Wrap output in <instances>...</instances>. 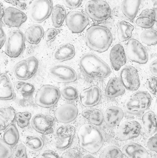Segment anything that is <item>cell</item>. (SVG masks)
<instances>
[{"label": "cell", "mask_w": 157, "mask_h": 158, "mask_svg": "<svg viewBox=\"0 0 157 158\" xmlns=\"http://www.w3.org/2000/svg\"><path fill=\"white\" fill-rule=\"evenodd\" d=\"M112 39L111 33L104 26H92L87 30L85 34L87 46L100 53L107 51L112 42Z\"/></svg>", "instance_id": "obj_1"}, {"label": "cell", "mask_w": 157, "mask_h": 158, "mask_svg": "<svg viewBox=\"0 0 157 158\" xmlns=\"http://www.w3.org/2000/svg\"><path fill=\"white\" fill-rule=\"evenodd\" d=\"M79 145L87 152H98L103 145L104 139L100 130L90 124L81 126L78 132Z\"/></svg>", "instance_id": "obj_2"}, {"label": "cell", "mask_w": 157, "mask_h": 158, "mask_svg": "<svg viewBox=\"0 0 157 158\" xmlns=\"http://www.w3.org/2000/svg\"><path fill=\"white\" fill-rule=\"evenodd\" d=\"M83 72L88 77L107 78L111 74V69L105 62L93 53L83 55L79 61Z\"/></svg>", "instance_id": "obj_3"}, {"label": "cell", "mask_w": 157, "mask_h": 158, "mask_svg": "<svg viewBox=\"0 0 157 158\" xmlns=\"http://www.w3.org/2000/svg\"><path fill=\"white\" fill-rule=\"evenodd\" d=\"M151 97L145 91H138L127 98L124 107L127 112L131 114H137L146 110L151 105Z\"/></svg>", "instance_id": "obj_4"}, {"label": "cell", "mask_w": 157, "mask_h": 158, "mask_svg": "<svg viewBox=\"0 0 157 158\" xmlns=\"http://www.w3.org/2000/svg\"><path fill=\"white\" fill-rule=\"evenodd\" d=\"M60 97L61 92L57 87L52 85H43L36 92L34 102L40 107L51 108L57 103Z\"/></svg>", "instance_id": "obj_5"}, {"label": "cell", "mask_w": 157, "mask_h": 158, "mask_svg": "<svg viewBox=\"0 0 157 158\" xmlns=\"http://www.w3.org/2000/svg\"><path fill=\"white\" fill-rule=\"evenodd\" d=\"M53 8L50 0H35L28 7V16L34 23H40L49 17Z\"/></svg>", "instance_id": "obj_6"}, {"label": "cell", "mask_w": 157, "mask_h": 158, "mask_svg": "<svg viewBox=\"0 0 157 158\" xmlns=\"http://www.w3.org/2000/svg\"><path fill=\"white\" fill-rule=\"evenodd\" d=\"M25 48L24 35L18 30L13 31L6 40L5 54L12 58L19 56Z\"/></svg>", "instance_id": "obj_7"}, {"label": "cell", "mask_w": 157, "mask_h": 158, "mask_svg": "<svg viewBox=\"0 0 157 158\" xmlns=\"http://www.w3.org/2000/svg\"><path fill=\"white\" fill-rule=\"evenodd\" d=\"M85 10L89 17L96 21L106 20L111 14L110 5L106 2L101 0L88 2Z\"/></svg>", "instance_id": "obj_8"}, {"label": "cell", "mask_w": 157, "mask_h": 158, "mask_svg": "<svg viewBox=\"0 0 157 158\" xmlns=\"http://www.w3.org/2000/svg\"><path fill=\"white\" fill-rule=\"evenodd\" d=\"M38 68V60L35 57H29L18 62L14 66V73L19 80H27L34 75Z\"/></svg>", "instance_id": "obj_9"}, {"label": "cell", "mask_w": 157, "mask_h": 158, "mask_svg": "<svg viewBox=\"0 0 157 158\" xmlns=\"http://www.w3.org/2000/svg\"><path fill=\"white\" fill-rule=\"evenodd\" d=\"M48 72L52 80L58 83H70L76 81L78 79L75 71L67 65H54L49 68Z\"/></svg>", "instance_id": "obj_10"}, {"label": "cell", "mask_w": 157, "mask_h": 158, "mask_svg": "<svg viewBox=\"0 0 157 158\" xmlns=\"http://www.w3.org/2000/svg\"><path fill=\"white\" fill-rule=\"evenodd\" d=\"M127 56L131 61L139 64H145L148 62V54L145 47L141 43L132 39L128 41L126 47Z\"/></svg>", "instance_id": "obj_11"}, {"label": "cell", "mask_w": 157, "mask_h": 158, "mask_svg": "<svg viewBox=\"0 0 157 158\" xmlns=\"http://www.w3.org/2000/svg\"><path fill=\"white\" fill-rule=\"evenodd\" d=\"M75 128L71 126H62L56 131L55 147L58 151L68 149L72 143Z\"/></svg>", "instance_id": "obj_12"}, {"label": "cell", "mask_w": 157, "mask_h": 158, "mask_svg": "<svg viewBox=\"0 0 157 158\" xmlns=\"http://www.w3.org/2000/svg\"><path fill=\"white\" fill-rule=\"evenodd\" d=\"M66 23L69 30L73 33L82 32L89 23L87 16L79 11L69 12L66 17Z\"/></svg>", "instance_id": "obj_13"}, {"label": "cell", "mask_w": 157, "mask_h": 158, "mask_svg": "<svg viewBox=\"0 0 157 158\" xmlns=\"http://www.w3.org/2000/svg\"><path fill=\"white\" fill-rule=\"evenodd\" d=\"M141 131V126L138 122L127 121L117 128L115 135L119 140L127 141L138 137Z\"/></svg>", "instance_id": "obj_14"}, {"label": "cell", "mask_w": 157, "mask_h": 158, "mask_svg": "<svg viewBox=\"0 0 157 158\" xmlns=\"http://www.w3.org/2000/svg\"><path fill=\"white\" fill-rule=\"evenodd\" d=\"M120 79L124 88L129 90H136L140 86L138 70L132 66H127L122 69Z\"/></svg>", "instance_id": "obj_15"}, {"label": "cell", "mask_w": 157, "mask_h": 158, "mask_svg": "<svg viewBox=\"0 0 157 158\" xmlns=\"http://www.w3.org/2000/svg\"><path fill=\"white\" fill-rule=\"evenodd\" d=\"M55 119L49 114H38L33 117L31 125L34 129L43 135L50 134L53 131Z\"/></svg>", "instance_id": "obj_16"}, {"label": "cell", "mask_w": 157, "mask_h": 158, "mask_svg": "<svg viewBox=\"0 0 157 158\" xmlns=\"http://www.w3.org/2000/svg\"><path fill=\"white\" fill-rule=\"evenodd\" d=\"M102 98V92L98 86H92L81 92L80 100L82 105L85 107H92L98 105Z\"/></svg>", "instance_id": "obj_17"}, {"label": "cell", "mask_w": 157, "mask_h": 158, "mask_svg": "<svg viewBox=\"0 0 157 158\" xmlns=\"http://www.w3.org/2000/svg\"><path fill=\"white\" fill-rule=\"evenodd\" d=\"M3 18L6 25L11 27H19L26 21L27 16L19 10L9 7L4 10Z\"/></svg>", "instance_id": "obj_18"}, {"label": "cell", "mask_w": 157, "mask_h": 158, "mask_svg": "<svg viewBox=\"0 0 157 158\" xmlns=\"http://www.w3.org/2000/svg\"><path fill=\"white\" fill-rule=\"evenodd\" d=\"M78 108L72 104H65L56 110L54 113L55 118L62 123H69L76 119L78 117Z\"/></svg>", "instance_id": "obj_19"}, {"label": "cell", "mask_w": 157, "mask_h": 158, "mask_svg": "<svg viewBox=\"0 0 157 158\" xmlns=\"http://www.w3.org/2000/svg\"><path fill=\"white\" fill-rule=\"evenodd\" d=\"M110 58L112 66L116 71H119L125 65L127 57L123 46L120 44L114 46L111 50Z\"/></svg>", "instance_id": "obj_20"}, {"label": "cell", "mask_w": 157, "mask_h": 158, "mask_svg": "<svg viewBox=\"0 0 157 158\" xmlns=\"http://www.w3.org/2000/svg\"><path fill=\"white\" fill-rule=\"evenodd\" d=\"M123 110L116 106L108 107L105 111L103 116V120L106 125L109 127H113L118 126L124 117Z\"/></svg>", "instance_id": "obj_21"}, {"label": "cell", "mask_w": 157, "mask_h": 158, "mask_svg": "<svg viewBox=\"0 0 157 158\" xmlns=\"http://www.w3.org/2000/svg\"><path fill=\"white\" fill-rule=\"evenodd\" d=\"M157 9H146L143 10L136 20V24L140 27L150 28L157 21Z\"/></svg>", "instance_id": "obj_22"}, {"label": "cell", "mask_w": 157, "mask_h": 158, "mask_svg": "<svg viewBox=\"0 0 157 158\" xmlns=\"http://www.w3.org/2000/svg\"><path fill=\"white\" fill-rule=\"evenodd\" d=\"M15 97V92L8 75L5 73L0 75V100H10Z\"/></svg>", "instance_id": "obj_23"}, {"label": "cell", "mask_w": 157, "mask_h": 158, "mask_svg": "<svg viewBox=\"0 0 157 158\" xmlns=\"http://www.w3.org/2000/svg\"><path fill=\"white\" fill-rule=\"evenodd\" d=\"M75 53V49L72 45L63 44L55 50L52 58L56 62H63L72 59Z\"/></svg>", "instance_id": "obj_24"}, {"label": "cell", "mask_w": 157, "mask_h": 158, "mask_svg": "<svg viewBox=\"0 0 157 158\" xmlns=\"http://www.w3.org/2000/svg\"><path fill=\"white\" fill-rule=\"evenodd\" d=\"M122 153L127 158H147V150L136 143H127L123 147Z\"/></svg>", "instance_id": "obj_25"}, {"label": "cell", "mask_w": 157, "mask_h": 158, "mask_svg": "<svg viewBox=\"0 0 157 158\" xmlns=\"http://www.w3.org/2000/svg\"><path fill=\"white\" fill-rule=\"evenodd\" d=\"M126 92L120 78L115 77L110 79L105 89V95L110 98L118 97Z\"/></svg>", "instance_id": "obj_26"}, {"label": "cell", "mask_w": 157, "mask_h": 158, "mask_svg": "<svg viewBox=\"0 0 157 158\" xmlns=\"http://www.w3.org/2000/svg\"><path fill=\"white\" fill-rule=\"evenodd\" d=\"M43 27L39 25H34L26 29L24 37L27 42L33 45H37L44 35Z\"/></svg>", "instance_id": "obj_27"}, {"label": "cell", "mask_w": 157, "mask_h": 158, "mask_svg": "<svg viewBox=\"0 0 157 158\" xmlns=\"http://www.w3.org/2000/svg\"><path fill=\"white\" fill-rule=\"evenodd\" d=\"M141 3V1L125 0L121 4V10L127 18L132 20L136 17Z\"/></svg>", "instance_id": "obj_28"}, {"label": "cell", "mask_w": 157, "mask_h": 158, "mask_svg": "<svg viewBox=\"0 0 157 158\" xmlns=\"http://www.w3.org/2000/svg\"><path fill=\"white\" fill-rule=\"evenodd\" d=\"M15 114V110L12 106L0 109V131L4 130L12 124Z\"/></svg>", "instance_id": "obj_29"}, {"label": "cell", "mask_w": 157, "mask_h": 158, "mask_svg": "<svg viewBox=\"0 0 157 158\" xmlns=\"http://www.w3.org/2000/svg\"><path fill=\"white\" fill-rule=\"evenodd\" d=\"M143 128L145 133L148 135L154 134L157 130V118L153 112L149 111L144 114L142 118Z\"/></svg>", "instance_id": "obj_30"}, {"label": "cell", "mask_w": 157, "mask_h": 158, "mask_svg": "<svg viewBox=\"0 0 157 158\" xmlns=\"http://www.w3.org/2000/svg\"><path fill=\"white\" fill-rule=\"evenodd\" d=\"M118 38L120 42L128 40L132 35L134 26L126 21H119L117 23Z\"/></svg>", "instance_id": "obj_31"}, {"label": "cell", "mask_w": 157, "mask_h": 158, "mask_svg": "<svg viewBox=\"0 0 157 158\" xmlns=\"http://www.w3.org/2000/svg\"><path fill=\"white\" fill-rule=\"evenodd\" d=\"M19 139V132L16 126L14 124H11L3 134L2 140L8 146L13 147L18 143Z\"/></svg>", "instance_id": "obj_32"}, {"label": "cell", "mask_w": 157, "mask_h": 158, "mask_svg": "<svg viewBox=\"0 0 157 158\" xmlns=\"http://www.w3.org/2000/svg\"><path fill=\"white\" fill-rule=\"evenodd\" d=\"M82 116L90 123L95 126H101L103 121V116L101 111L95 109H86L82 113Z\"/></svg>", "instance_id": "obj_33"}, {"label": "cell", "mask_w": 157, "mask_h": 158, "mask_svg": "<svg viewBox=\"0 0 157 158\" xmlns=\"http://www.w3.org/2000/svg\"><path fill=\"white\" fill-rule=\"evenodd\" d=\"M52 23L56 27H59L63 23L66 17V10L63 6L57 4L52 8L51 11Z\"/></svg>", "instance_id": "obj_34"}, {"label": "cell", "mask_w": 157, "mask_h": 158, "mask_svg": "<svg viewBox=\"0 0 157 158\" xmlns=\"http://www.w3.org/2000/svg\"><path fill=\"white\" fill-rule=\"evenodd\" d=\"M140 39L142 42L147 46H155L157 43V31L151 29L145 30L141 33Z\"/></svg>", "instance_id": "obj_35"}, {"label": "cell", "mask_w": 157, "mask_h": 158, "mask_svg": "<svg viewBox=\"0 0 157 158\" xmlns=\"http://www.w3.org/2000/svg\"><path fill=\"white\" fill-rule=\"evenodd\" d=\"M25 144L29 149L38 151L43 148L44 142L39 136H28L26 138Z\"/></svg>", "instance_id": "obj_36"}, {"label": "cell", "mask_w": 157, "mask_h": 158, "mask_svg": "<svg viewBox=\"0 0 157 158\" xmlns=\"http://www.w3.org/2000/svg\"><path fill=\"white\" fill-rule=\"evenodd\" d=\"M122 152L118 147L110 146L103 149L99 158H122Z\"/></svg>", "instance_id": "obj_37"}, {"label": "cell", "mask_w": 157, "mask_h": 158, "mask_svg": "<svg viewBox=\"0 0 157 158\" xmlns=\"http://www.w3.org/2000/svg\"><path fill=\"white\" fill-rule=\"evenodd\" d=\"M31 117V114L29 112H18L16 114L14 120H15L19 127L24 128L29 125Z\"/></svg>", "instance_id": "obj_38"}, {"label": "cell", "mask_w": 157, "mask_h": 158, "mask_svg": "<svg viewBox=\"0 0 157 158\" xmlns=\"http://www.w3.org/2000/svg\"><path fill=\"white\" fill-rule=\"evenodd\" d=\"M16 87L18 90L22 94H33L35 90V88L33 85L24 81H18L16 84Z\"/></svg>", "instance_id": "obj_39"}, {"label": "cell", "mask_w": 157, "mask_h": 158, "mask_svg": "<svg viewBox=\"0 0 157 158\" xmlns=\"http://www.w3.org/2000/svg\"><path fill=\"white\" fill-rule=\"evenodd\" d=\"M62 95L65 99L69 101H76L78 98V91L72 87L64 88L62 89Z\"/></svg>", "instance_id": "obj_40"}, {"label": "cell", "mask_w": 157, "mask_h": 158, "mask_svg": "<svg viewBox=\"0 0 157 158\" xmlns=\"http://www.w3.org/2000/svg\"><path fill=\"white\" fill-rule=\"evenodd\" d=\"M12 150L10 147L0 138V158H10Z\"/></svg>", "instance_id": "obj_41"}, {"label": "cell", "mask_w": 157, "mask_h": 158, "mask_svg": "<svg viewBox=\"0 0 157 158\" xmlns=\"http://www.w3.org/2000/svg\"><path fill=\"white\" fill-rule=\"evenodd\" d=\"M12 158H28L26 146L23 144H18L14 149Z\"/></svg>", "instance_id": "obj_42"}, {"label": "cell", "mask_w": 157, "mask_h": 158, "mask_svg": "<svg viewBox=\"0 0 157 158\" xmlns=\"http://www.w3.org/2000/svg\"><path fill=\"white\" fill-rule=\"evenodd\" d=\"M157 77H152L149 78L146 82V88L152 94L157 93Z\"/></svg>", "instance_id": "obj_43"}, {"label": "cell", "mask_w": 157, "mask_h": 158, "mask_svg": "<svg viewBox=\"0 0 157 158\" xmlns=\"http://www.w3.org/2000/svg\"><path fill=\"white\" fill-rule=\"evenodd\" d=\"M23 98L20 100L19 102L21 106L24 107L34 106V103L33 100L32 94H23Z\"/></svg>", "instance_id": "obj_44"}, {"label": "cell", "mask_w": 157, "mask_h": 158, "mask_svg": "<svg viewBox=\"0 0 157 158\" xmlns=\"http://www.w3.org/2000/svg\"><path fill=\"white\" fill-rule=\"evenodd\" d=\"M59 31L56 28H49L45 33V40L47 42L50 41L59 33Z\"/></svg>", "instance_id": "obj_45"}, {"label": "cell", "mask_w": 157, "mask_h": 158, "mask_svg": "<svg viewBox=\"0 0 157 158\" xmlns=\"http://www.w3.org/2000/svg\"><path fill=\"white\" fill-rule=\"evenodd\" d=\"M36 158H60L58 154L51 150H47L40 153Z\"/></svg>", "instance_id": "obj_46"}, {"label": "cell", "mask_w": 157, "mask_h": 158, "mask_svg": "<svg viewBox=\"0 0 157 158\" xmlns=\"http://www.w3.org/2000/svg\"><path fill=\"white\" fill-rule=\"evenodd\" d=\"M61 158H80V156L77 150L71 149L65 152L61 156Z\"/></svg>", "instance_id": "obj_47"}, {"label": "cell", "mask_w": 157, "mask_h": 158, "mask_svg": "<svg viewBox=\"0 0 157 158\" xmlns=\"http://www.w3.org/2000/svg\"><path fill=\"white\" fill-rule=\"evenodd\" d=\"M157 134L149 139L147 143V146L149 150L157 152Z\"/></svg>", "instance_id": "obj_48"}, {"label": "cell", "mask_w": 157, "mask_h": 158, "mask_svg": "<svg viewBox=\"0 0 157 158\" xmlns=\"http://www.w3.org/2000/svg\"><path fill=\"white\" fill-rule=\"evenodd\" d=\"M63 2L66 7L70 9H76L78 8L81 5V0H67L64 1Z\"/></svg>", "instance_id": "obj_49"}, {"label": "cell", "mask_w": 157, "mask_h": 158, "mask_svg": "<svg viewBox=\"0 0 157 158\" xmlns=\"http://www.w3.org/2000/svg\"><path fill=\"white\" fill-rule=\"evenodd\" d=\"M6 2L8 3H10L12 5H15V6H17L19 8L21 9H25L26 7V4L25 2H21L20 1H18V0H9V1H5Z\"/></svg>", "instance_id": "obj_50"}, {"label": "cell", "mask_w": 157, "mask_h": 158, "mask_svg": "<svg viewBox=\"0 0 157 158\" xmlns=\"http://www.w3.org/2000/svg\"><path fill=\"white\" fill-rule=\"evenodd\" d=\"M151 73L156 77L157 75V60H154L150 64V66Z\"/></svg>", "instance_id": "obj_51"}, {"label": "cell", "mask_w": 157, "mask_h": 158, "mask_svg": "<svg viewBox=\"0 0 157 158\" xmlns=\"http://www.w3.org/2000/svg\"><path fill=\"white\" fill-rule=\"evenodd\" d=\"M4 10L3 3L0 2V19H1L4 16Z\"/></svg>", "instance_id": "obj_52"}, {"label": "cell", "mask_w": 157, "mask_h": 158, "mask_svg": "<svg viewBox=\"0 0 157 158\" xmlns=\"http://www.w3.org/2000/svg\"><path fill=\"white\" fill-rule=\"evenodd\" d=\"M5 41H6L5 35H4L3 37H2V38H0V49L3 47Z\"/></svg>", "instance_id": "obj_53"}, {"label": "cell", "mask_w": 157, "mask_h": 158, "mask_svg": "<svg viewBox=\"0 0 157 158\" xmlns=\"http://www.w3.org/2000/svg\"><path fill=\"white\" fill-rule=\"evenodd\" d=\"M4 35H5V33H4L1 26L0 25V38L3 37Z\"/></svg>", "instance_id": "obj_54"}, {"label": "cell", "mask_w": 157, "mask_h": 158, "mask_svg": "<svg viewBox=\"0 0 157 158\" xmlns=\"http://www.w3.org/2000/svg\"><path fill=\"white\" fill-rule=\"evenodd\" d=\"M83 158H95L94 156H92L91 155H86L84 156Z\"/></svg>", "instance_id": "obj_55"}]
</instances>
